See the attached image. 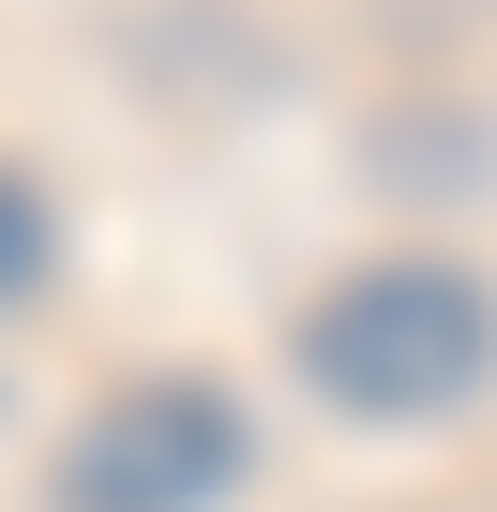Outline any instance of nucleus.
<instances>
[{
	"label": "nucleus",
	"instance_id": "obj_2",
	"mask_svg": "<svg viewBox=\"0 0 497 512\" xmlns=\"http://www.w3.org/2000/svg\"><path fill=\"white\" fill-rule=\"evenodd\" d=\"M226 482H241V407L211 377H136L61 452V512H211Z\"/></svg>",
	"mask_w": 497,
	"mask_h": 512
},
{
	"label": "nucleus",
	"instance_id": "obj_3",
	"mask_svg": "<svg viewBox=\"0 0 497 512\" xmlns=\"http://www.w3.org/2000/svg\"><path fill=\"white\" fill-rule=\"evenodd\" d=\"M16 287H46V196L0 166V302H16Z\"/></svg>",
	"mask_w": 497,
	"mask_h": 512
},
{
	"label": "nucleus",
	"instance_id": "obj_1",
	"mask_svg": "<svg viewBox=\"0 0 497 512\" xmlns=\"http://www.w3.org/2000/svg\"><path fill=\"white\" fill-rule=\"evenodd\" d=\"M302 377L362 422H437L497 377V287L452 256H362L347 287L302 302Z\"/></svg>",
	"mask_w": 497,
	"mask_h": 512
}]
</instances>
